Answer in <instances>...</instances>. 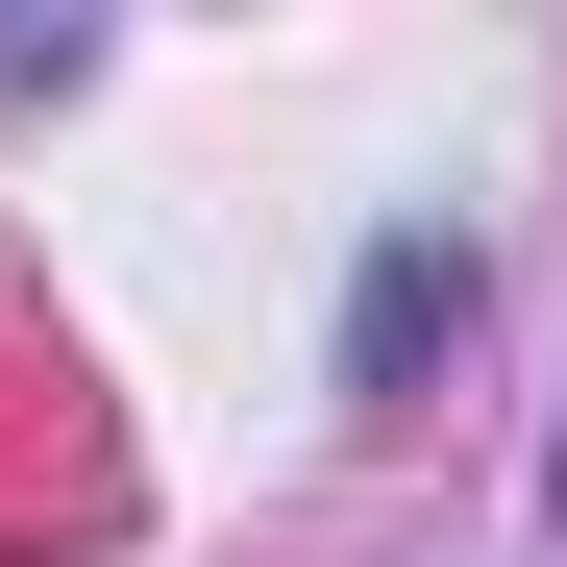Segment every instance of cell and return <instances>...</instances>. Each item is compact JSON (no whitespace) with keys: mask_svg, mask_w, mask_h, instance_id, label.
I'll return each instance as SVG.
<instances>
[{"mask_svg":"<svg viewBox=\"0 0 567 567\" xmlns=\"http://www.w3.org/2000/svg\"><path fill=\"white\" fill-rule=\"evenodd\" d=\"M100 74V25H0V100H74Z\"/></svg>","mask_w":567,"mask_h":567,"instance_id":"2","label":"cell"},{"mask_svg":"<svg viewBox=\"0 0 567 567\" xmlns=\"http://www.w3.org/2000/svg\"><path fill=\"white\" fill-rule=\"evenodd\" d=\"M543 518H567V444H543Z\"/></svg>","mask_w":567,"mask_h":567,"instance_id":"3","label":"cell"},{"mask_svg":"<svg viewBox=\"0 0 567 567\" xmlns=\"http://www.w3.org/2000/svg\"><path fill=\"white\" fill-rule=\"evenodd\" d=\"M444 321H468V247H444V223H395V247H370V297H346V395H395Z\"/></svg>","mask_w":567,"mask_h":567,"instance_id":"1","label":"cell"}]
</instances>
